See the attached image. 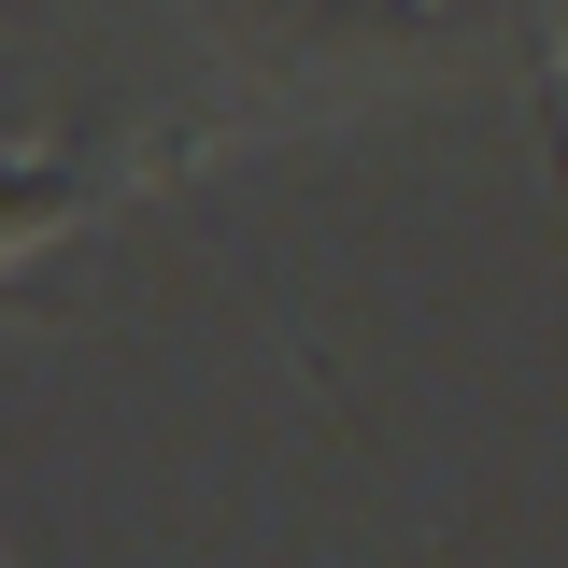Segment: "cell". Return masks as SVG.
Masks as SVG:
<instances>
[{
	"mask_svg": "<svg viewBox=\"0 0 568 568\" xmlns=\"http://www.w3.org/2000/svg\"><path fill=\"white\" fill-rule=\"evenodd\" d=\"M156 156H185V129L156 142H0V271L29 256V242H58V227H85V213H114L156 171Z\"/></svg>",
	"mask_w": 568,
	"mask_h": 568,
	"instance_id": "6da1fadb",
	"label": "cell"
},
{
	"mask_svg": "<svg viewBox=\"0 0 568 568\" xmlns=\"http://www.w3.org/2000/svg\"><path fill=\"white\" fill-rule=\"evenodd\" d=\"M455 29V0H271L284 58H426Z\"/></svg>",
	"mask_w": 568,
	"mask_h": 568,
	"instance_id": "7a4b0ae2",
	"label": "cell"
},
{
	"mask_svg": "<svg viewBox=\"0 0 568 568\" xmlns=\"http://www.w3.org/2000/svg\"><path fill=\"white\" fill-rule=\"evenodd\" d=\"M540 29H555V58H568V0H540Z\"/></svg>",
	"mask_w": 568,
	"mask_h": 568,
	"instance_id": "3957f363",
	"label": "cell"
}]
</instances>
